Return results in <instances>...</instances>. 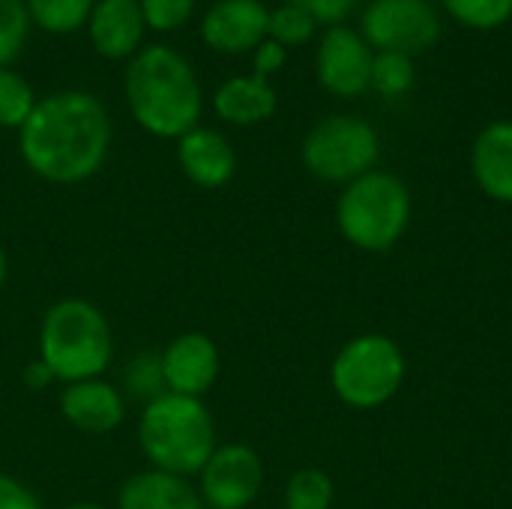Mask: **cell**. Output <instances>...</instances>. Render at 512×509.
I'll use <instances>...</instances> for the list:
<instances>
[{"mask_svg":"<svg viewBox=\"0 0 512 509\" xmlns=\"http://www.w3.org/2000/svg\"><path fill=\"white\" fill-rule=\"evenodd\" d=\"M30 15L24 0H0V66H9L27 42Z\"/></svg>","mask_w":512,"mask_h":509,"instance_id":"cell-26","label":"cell"},{"mask_svg":"<svg viewBox=\"0 0 512 509\" xmlns=\"http://www.w3.org/2000/svg\"><path fill=\"white\" fill-rule=\"evenodd\" d=\"M126 105L132 120L153 138L180 141L204 111V90L192 63L171 45H144L126 63Z\"/></svg>","mask_w":512,"mask_h":509,"instance_id":"cell-2","label":"cell"},{"mask_svg":"<svg viewBox=\"0 0 512 509\" xmlns=\"http://www.w3.org/2000/svg\"><path fill=\"white\" fill-rule=\"evenodd\" d=\"M285 57H288V48H282V45L273 42V39H264V42L252 51V75L270 78L273 72H279V69L285 66Z\"/></svg>","mask_w":512,"mask_h":509,"instance_id":"cell-30","label":"cell"},{"mask_svg":"<svg viewBox=\"0 0 512 509\" xmlns=\"http://www.w3.org/2000/svg\"><path fill=\"white\" fill-rule=\"evenodd\" d=\"M471 174L483 195L498 204H512V120H495L477 135Z\"/></svg>","mask_w":512,"mask_h":509,"instance_id":"cell-16","label":"cell"},{"mask_svg":"<svg viewBox=\"0 0 512 509\" xmlns=\"http://www.w3.org/2000/svg\"><path fill=\"white\" fill-rule=\"evenodd\" d=\"M57 408H60V417L84 435H108L126 417L123 390L105 378L63 384L57 396Z\"/></svg>","mask_w":512,"mask_h":509,"instance_id":"cell-13","label":"cell"},{"mask_svg":"<svg viewBox=\"0 0 512 509\" xmlns=\"http://www.w3.org/2000/svg\"><path fill=\"white\" fill-rule=\"evenodd\" d=\"M30 24H36L45 33H75L87 27L90 12L96 0H24Z\"/></svg>","mask_w":512,"mask_h":509,"instance_id":"cell-19","label":"cell"},{"mask_svg":"<svg viewBox=\"0 0 512 509\" xmlns=\"http://www.w3.org/2000/svg\"><path fill=\"white\" fill-rule=\"evenodd\" d=\"M111 150V114L87 90H57L36 99L18 129L24 165L45 183L75 186L96 177Z\"/></svg>","mask_w":512,"mask_h":509,"instance_id":"cell-1","label":"cell"},{"mask_svg":"<svg viewBox=\"0 0 512 509\" xmlns=\"http://www.w3.org/2000/svg\"><path fill=\"white\" fill-rule=\"evenodd\" d=\"M21 381H24V387H27V390L42 393V390H48V384H54V375H51V372H48V366L36 357V360H30V363L24 366Z\"/></svg>","mask_w":512,"mask_h":509,"instance_id":"cell-31","label":"cell"},{"mask_svg":"<svg viewBox=\"0 0 512 509\" xmlns=\"http://www.w3.org/2000/svg\"><path fill=\"white\" fill-rule=\"evenodd\" d=\"M336 498L333 480L321 468H303L291 474L285 486V509H330Z\"/></svg>","mask_w":512,"mask_h":509,"instance_id":"cell-22","label":"cell"},{"mask_svg":"<svg viewBox=\"0 0 512 509\" xmlns=\"http://www.w3.org/2000/svg\"><path fill=\"white\" fill-rule=\"evenodd\" d=\"M276 105L279 96L261 75H234L213 93V111L228 126H258L276 114Z\"/></svg>","mask_w":512,"mask_h":509,"instance_id":"cell-17","label":"cell"},{"mask_svg":"<svg viewBox=\"0 0 512 509\" xmlns=\"http://www.w3.org/2000/svg\"><path fill=\"white\" fill-rule=\"evenodd\" d=\"M339 234L363 252H390L411 225V192L390 171L351 180L336 204Z\"/></svg>","mask_w":512,"mask_h":509,"instance_id":"cell-5","label":"cell"},{"mask_svg":"<svg viewBox=\"0 0 512 509\" xmlns=\"http://www.w3.org/2000/svg\"><path fill=\"white\" fill-rule=\"evenodd\" d=\"M417 81L414 57L399 51H375L372 60V87L381 96H405Z\"/></svg>","mask_w":512,"mask_h":509,"instance_id":"cell-23","label":"cell"},{"mask_svg":"<svg viewBox=\"0 0 512 509\" xmlns=\"http://www.w3.org/2000/svg\"><path fill=\"white\" fill-rule=\"evenodd\" d=\"M381 156V138L375 126L357 114H330L318 120L300 147L306 171L324 183H342L375 171Z\"/></svg>","mask_w":512,"mask_h":509,"instance_id":"cell-7","label":"cell"},{"mask_svg":"<svg viewBox=\"0 0 512 509\" xmlns=\"http://www.w3.org/2000/svg\"><path fill=\"white\" fill-rule=\"evenodd\" d=\"M123 390H126V396H132L141 405H147V402L159 399L162 393H168L165 372H162V357L156 351H141V354L129 357L126 366H123Z\"/></svg>","mask_w":512,"mask_h":509,"instance_id":"cell-20","label":"cell"},{"mask_svg":"<svg viewBox=\"0 0 512 509\" xmlns=\"http://www.w3.org/2000/svg\"><path fill=\"white\" fill-rule=\"evenodd\" d=\"M117 509H204V504L192 480L147 468L120 486Z\"/></svg>","mask_w":512,"mask_h":509,"instance_id":"cell-18","label":"cell"},{"mask_svg":"<svg viewBox=\"0 0 512 509\" xmlns=\"http://www.w3.org/2000/svg\"><path fill=\"white\" fill-rule=\"evenodd\" d=\"M159 357H162L168 393L192 396V399H204V393L216 384L219 369H222V357H219L216 342L198 330L174 336L159 351Z\"/></svg>","mask_w":512,"mask_h":509,"instance_id":"cell-11","label":"cell"},{"mask_svg":"<svg viewBox=\"0 0 512 509\" xmlns=\"http://www.w3.org/2000/svg\"><path fill=\"white\" fill-rule=\"evenodd\" d=\"M318 30V21L294 6V3H282L276 9H270V24H267V39L279 42L282 48H294V45H306Z\"/></svg>","mask_w":512,"mask_h":509,"instance_id":"cell-24","label":"cell"},{"mask_svg":"<svg viewBox=\"0 0 512 509\" xmlns=\"http://www.w3.org/2000/svg\"><path fill=\"white\" fill-rule=\"evenodd\" d=\"M270 9L261 0H216L201 18V39L219 54H246L267 39Z\"/></svg>","mask_w":512,"mask_h":509,"instance_id":"cell-12","label":"cell"},{"mask_svg":"<svg viewBox=\"0 0 512 509\" xmlns=\"http://www.w3.org/2000/svg\"><path fill=\"white\" fill-rule=\"evenodd\" d=\"M177 165L189 183L201 189H222L237 174V153L222 132L195 126L177 141Z\"/></svg>","mask_w":512,"mask_h":509,"instance_id":"cell-14","label":"cell"},{"mask_svg":"<svg viewBox=\"0 0 512 509\" xmlns=\"http://www.w3.org/2000/svg\"><path fill=\"white\" fill-rule=\"evenodd\" d=\"M36 108V93L12 66H0V129H21Z\"/></svg>","mask_w":512,"mask_h":509,"instance_id":"cell-21","label":"cell"},{"mask_svg":"<svg viewBox=\"0 0 512 509\" xmlns=\"http://www.w3.org/2000/svg\"><path fill=\"white\" fill-rule=\"evenodd\" d=\"M285 3H294V6H300V9H306L318 24H339L354 6H357V0H285Z\"/></svg>","mask_w":512,"mask_h":509,"instance_id":"cell-29","label":"cell"},{"mask_svg":"<svg viewBox=\"0 0 512 509\" xmlns=\"http://www.w3.org/2000/svg\"><path fill=\"white\" fill-rule=\"evenodd\" d=\"M0 509H45L36 492L12 474L0 471Z\"/></svg>","mask_w":512,"mask_h":509,"instance_id":"cell-28","label":"cell"},{"mask_svg":"<svg viewBox=\"0 0 512 509\" xmlns=\"http://www.w3.org/2000/svg\"><path fill=\"white\" fill-rule=\"evenodd\" d=\"M372 60L375 51L357 30L345 24H333L318 42V54H315L318 84L342 99L363 96L372 87Z\"/></svg>","mask_w":512,"mask_h":509,"instance_id":"cell-10","label":"cell"},{"mask_svg":"<svg viewBox=\"0 0 512 509\" xmlns=\"http://www.w3.org/2000/svg\"><path fill=\"white\" fill-rule=\"evenodd\" d=\"M147 24L138 0H96L87 36L105 60H132L141 51Z\"/></svg>","mask_w":512,"mask_h":509,"instance_id":"cell-15","label":"cell"},{"mask_svg":"<svg viewBox=\"0 0 512 509\" xmlns=\"http://www.w3.org/2000/svg\"><path fill=\"white\" fill-rule=\"evenodd\" d=\"M63 509H108V507L93 504V501H75V504H69V507H63Z\"/></svg>","mask_w":512,"mask_h":509,"instance_id":"cell-33","label":"cell"},{"mask_svg":"<svg viewBox=\"0 0 512 509\" xmlns=\"http://www.w3.org/2000/svg\"><path fill=\"white\" fill-rule=\"evenodd\" d=\"M36 357L57 384L102 378L114 360V333L105 312L84 297L51 303L39 321Z\"/></svg>","mask_w":512,"mask_h":509,"instance_id":"cell-3","label":"cell"},{"mask_svg":"<svg viewBox=\"0 0 512 509\" xmlns=\"http://www.w3.org/2000/svg\"><path fill=\"white\" fill-rule=\"evenodd\" d=\"M444 6L471 30H495L512 18V0H444Z\"/></svg>","mask_w":512,"mask_h":509,"instance_id":"cell-25","label":"cell"},{"mask_svg":"<svg viewBox=\"0 0 512 509\" xmlns=\"http://www.w3.org/2000/svg\"><path fill=\"white\" fill-rule=\"evenodd\" d=\"M405 372L408 363L396 339L384 333H363L339 348L330 366V384L348 408L375 411L399 393Z\"/></svg>","mask_w":512,"mask_h":509,"instance_id":"cell-6","label":"cell"},{"mask_svg":"<svg viewBox=\"0 0 512 509\" xmlns=\"http://www.w3.org/2000/svg\"><path fill=\"white\" fill-rule=\"evenodd\" d=\"M138 447L150 468L192 480L219 447L216 420L204 399L162 393L159 399L141 405Z\"/></svg>","mask_w":512,"mask_h":509,"instance_id":"cell-4","label":"cell"},{"mask_svg":"<svg viewBox=\"0 0 512 509\" xmlns=\"http://www.w3.org/2000/svg\"><path fill=\"white\" fill-rule=\"evenodd\" d=\"M372 51L423 54L441 36V15L429 0H372L360 21Z\"/></svg>","mask_w":512,"mask_h":509,"instance_id":"cell-8","label":"cell"},{"mask_svg":"<svg viewBox=\"0 0 512 509\" xmlns=\"http://www.w3.org/2000/svg\"><path fill=\"white\" fill-rule=\"evenodd\" d=\"M264 462L249 444H219L198 471L204 509H249L264 489Z\"/></svg>","mask_w":512,"mask_h":509,"instance_id":"cell-9","label":"cell"},{"mask_svg":"<svg viewBox=\"0 0 512 509\" xmlns=\"http://www.w3.org/2000/svg\"><path fill=\"white\" fill-rule=\"evenodd\" d=\"M138 6H141L147 30H156V33L180 30L195 12V0H138Z\"/></svg>","mask_w":512,"mask_h":509,"instance_id":"cell-27","label":"cell"},{"mask_svg":"<svg viewBox=\"0 0 512 509\" xmlns=\"http://www.w3.org/2000/svg\"><path fill=\"white\" fill-rule=\"evenodd\" d=\"M6 276H9V258H6V249L0 246V291L6 285Z\"/></svg>","mask_w":512,"mask_h":509,"instance_id":"cell-32","label":"cell"}]
</instances>
